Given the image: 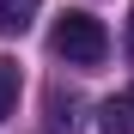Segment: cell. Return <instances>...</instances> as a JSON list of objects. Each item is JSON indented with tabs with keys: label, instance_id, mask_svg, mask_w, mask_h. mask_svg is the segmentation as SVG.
Here are the masks:
<instances>
[{
	"label": "cell",
	"instance_id": "6da1fadb",
	"mask_svg": "<svg viewBox=\"0 0 134 134\" xmlns=\"http://www.w3.org/2000/svg\"><path fill=\"white\" fill-rule=\"evenodd\" d=\"M49 43H55V55H61L67 67H98V61L110 55V31L98 25L92 12H61Z\"/></svg>",
	"mask_w": 134,
	"mask_h": 134
},
{
	"label": "cell",
	"instance_id": "7a4b0ae2",
	"mask_svg": "<svg viewBox=\"0 0 134 134\" xmlns=\"http://www.w3.org/2000/svg\"><path fill=\"white\" fill-rule=\"evenodd\" d=\"M43 0H0V37H25Z\"/></svg>",
	"mask_w": 134,
	"mask_h": 134
},
{
	"label": "cell",
	"instance_id": "3957f363",
	"mask_svg": "<svg viewBox=\"0 0 134 134\" xmlns=\"http://www.w3.org/2000/svg\"><path fill=\"white\" fill-rule=\"evenodd\" d=\"M12 104H18V61L0 55V122L12 116Z\"/></svg>",
	"mask_w": 134,
	"mask_h": 134
},
{
	"label": "cell",
	"instance_id": "277c9868",
	"mask_svg": "<svg viewBox=\"0 0 134 134\" xmlns=\"http://www.w3.org/2000/svg\"><path fill=\"white\" fill-rule=\"evenodd\" d=\"M98 134H134V122H128V104H104V122H98Z\"/></svg>",
	"mask_w": 134,
	"mask_h": 134
},
{
	"label": "cell",
	"instance_id": "5b68a950",
	"mask_svg": "<svg viewBox=\"0 0 134 134\" xmlns=\"http://www.w3.org/2000/svg\"><path fill=\"white\" fill-rule=\"evenodd\" d=\"M122 104H128V116H134V85H128V98H122Z\"/></svg>",
	"mask_w": 134,
	"mask_h": 134
},
{
	"label": "cell",
	"instance_id": "8992f818",
	"mask_svg": "<svg viewBox=\"0 0 134 134\" xmlns=\"http://www.w3.org/2000/svg\"><path fill=\"white\" fill-rule=\"evenodd\" d=\"M128 37H134V12H128Z\"/></svg>",
	"mask_w": 134,
	"mask_h": 134
}]
</instances>
